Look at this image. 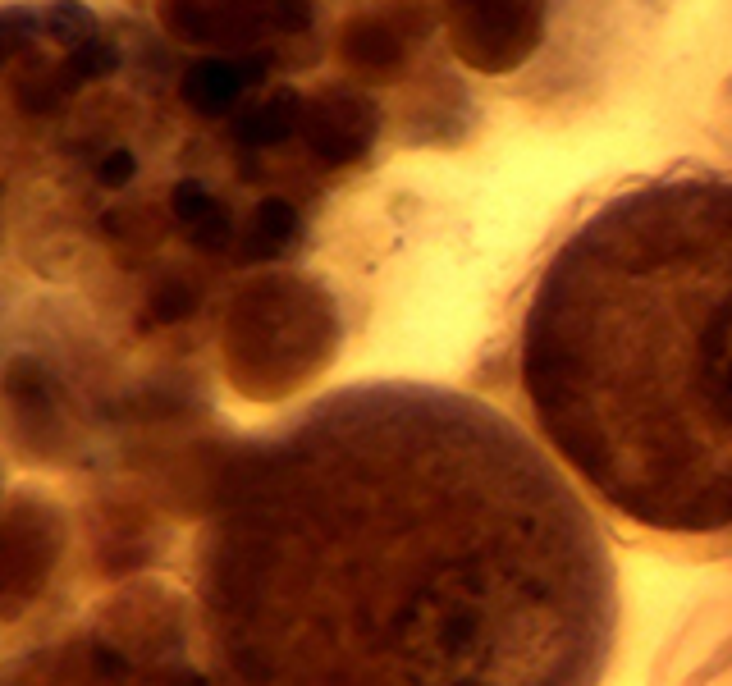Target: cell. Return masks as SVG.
Instances as JSON below:
<instances>
[{
  "mask_svg": "<svg viewBox=\"0 0 732 686\" xmlns=\"http://www.w3.org/2000/svg\"><path fill=\"white\" fill-rule=\"evenodd\" d=\"M225 686H600L618 568L559 458L463 389H334L234 472Z\"/></svg>",
  "mask_w": 732,
  "mask_h": 686,
  "instance_id": "obj_1",
  "label": "cell"
},
{
  "mask_svg": "<svg viewBox=\"0 0 732 686\" xmlns=\"http://www.w3.org/2000/svg\"><path fill=\"white\" fill-rule=\"evenodd\" d=\"M517 380L572 481L659 536L732 531V174L604 197L536 270Z\"/></svg>",
  "mask_w": 732,
  "mask_h": 686,
  "instance_id": "obj_2",
  "label": "cell"
},
{
  "mask_svg": "<svg viewBox=\"0 0 732 686\" xmlns=\"http://www.w3.org/2000/svg\"><path fill=\"white\" fill-rule=\"evenodd\" d=\"M42 28H46V33H51L60 46L78 51V46H87L92 37H97V14L87 10L83 0H55L51 10L42 14Z\"/></svg>",
  "mask_w": 732,
  "mask_h": 686,
  "instance_id": "obj_3",
  "label": "cell"
},
{
  "mask_svg": "<svg viewBox=\"0 0 732 686\" xmlns=\"http://www.w3.org/2000/svg\"><path fill=\"white\" fill-rule=\"evenodd\" d=\"M115 69H119V51L110 42H101V37H92V42L78 46V51H69V60H65L69 87L92 83V78H106V74H115Z\"/></svg>",
  "mask_w": 732,
  "mask_h": 686,
  "instance_id": "obj_4",
  "label": "cell"
},
{
  "mask_svg": "<svg viewBox=\"0 0 732 686\" xmlns=\"http://www.w3.org/2000/svg\"><path fill=\"white\" fill-rule=\"evenodd\" d=\"M37 10H28V5H10V10H0V69L10 65L19 51H28V42H33L42 28H37Z\"/></svg>",
  "mask_w": 732,
  "mask_h": 686,
  "instance_id": "obj_5",
  "label": "cell"
},
{
  "mask_svg": "<svg viewBox=\"0 0 732 686\" xmlns=\"http://www.w3.org/2000/svg\"><path fill=\"white\" fill-rule=\"evenodd\" d=\"M234 92V83H229V74L225 69H197L193 78H188V97H193V106H202V110H211L216 106V97H220V106H225V97Z\"/></svg>",
  "mask_w": 732,
  "mask_h": 686,
  "instance_id": "obj_6",
  "label": "cell"
},
{
  "mask_svg": "<svg viewBox=\"0 0 732 686\" xmlns=\"http://www.w3.org/2000/svg\"><path fill=\"white\" fill-rule=\"evenodd\" d=\"M133 174H138V161H133V151H124V147H115L110 156H101V165H97V179L106 183V188H124Z\"/></svg>",
  "mask_w": 732,
  "mask_h": 686,
  "instance_id": "obj_7",
  "label": "cell"
},
{
  "mask_svg": "<svg viewBox=\"0 0 732 686\" xmlns=\"http://www.w3.org/2000/svg\"><path fill=\"white\" fill-rule=\"evenodd\" d=\"M174 206H179V215H188V220H193V215H202L206 193L197 188V183H179V188H174Z\"/></svg>",
  "mask_w": 732,
  "mask_h": 686,
  "instance_id": "obj_8",
  "label": "cell"
}]
</instances>
